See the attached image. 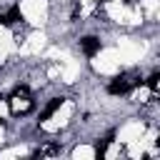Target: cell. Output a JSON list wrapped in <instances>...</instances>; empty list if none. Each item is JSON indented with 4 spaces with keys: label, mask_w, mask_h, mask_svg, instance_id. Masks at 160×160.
Listing matches in <instances>:
<instances>
[{
    "label": "cell",
    "mask_w": 160,
    "mask_h": 160,
    "mask_svg": "<svg viewBox=\"0 0 160 160\" xmlns=\"http://www.w3.org/2000/svg\"><path fill=\"white\" fill-rule=\"evenodd\" d=\"M158 145H160V135H158Z\"/></svg>",
    "instance_id": "9"
},
{
    "label": "cell",
    "mask_w": 160,
    "mask_h": 160,
    "mask_svg": "<svg viewBox=\"0 0 160 160\" xmlns=\"http://www.w3.org/2000/svg\"><path fill=\"white\" fill-rule=\"evenodd\" d=\"M60 105H62V98H52V100H50V102L45 105V110L40 112V120H48L50 115H55V110H58Z\"/></svg>",
    "instance_id": "3"
},
{
    "label": "cell",
    "mask_w": 160,
    "mask_h": 160,
    "mask_svg": "<svg viewBox=\"0 0 160 160\" xmlns=\"http://www.w3.org/2000/svg\"><path fill=\"white\" fill-rule=\"evenodd\" d=\"M130 88H132V82H128L125 78H112L110 85H108V92L110 95H125Z\"/></svg>",
    "instance_id": "1"
},
{
    "label": "cell",
    "mask_w": 160,
    "mask_h": 160,
    "mask_svg": "<svg viewBox=\"0 0 160 160\" xmlns=\"http://www.w3.org/2000/svg\"><path fill=\"white\" fill-rule=\"evenodd\" d=\"M28 92H30V90H28V85H18V88H15V90H12V98H20V95H22V98H25V95H28Z\"/></svg>",
    "instance_id": "7"
},
{
    "label": "cell",
    "mask_w": 160,
    "mask_h": 160,
    "mask_svg": "<svg viewBox=\"0 0 160 160\" xmlns=\"http://www.w3.org/2000/svg\"><path fill=\"white\" fill-rule=\"evenodd\" d=\"M110 142H112V135H108L102 142H98V148H95V155H105V148H108Z\"/></svg>",
    "instance_id": "5"
},
{
    "label": "cell",
    "mask_w": 160,
    "mask_h": 160,
    "mask_svg": "<svg viewBox=\"0 0 160 160\" xmlns=\"http://www.w3.org/2000/svg\"><path fill=\"white\" fill-rule=\"evenodd\" d=\"M80 48H82V52H85L88 58H92V55H98V52H100V40H98V38H92V35H88V38H82V40H80Z\"/></svg>",
    "instance_id": "2"
},
{
    "label": "cell",
    "mask_w": 160,
    "mask_h": 160,
    "mask_svg": "<svg viewBox=\"0 0 160 160\" xmlns=\"http://www.w3.org/2000/svg\"><path fill=\"white\" fill-rule=\"evenodd\" d=\"M145 85H148V88H152V90H155V88H158V85H160V72H152V75H150V78H148V80H145Z\"/></svg>",
    "instance_id": "6"
},
{
    "label": "cell",
    "mask_w": 160,
    "mask_h": 160,
    "mask_svg": "<svg viewBox=\"0 0 160 160\" xmlns=\"http://www.w3.org/2000/svg\"><path fill=\"white\" fill-rule=\"evenodd\" d=\"M55 152H58V145H48V148H42L38 155H55Z\"/></svg>",
    "instance_id": "8"
},
{
    "label": "cell",
    "mask_w": 160,
    "mask_h": 160,
    "mask_svg": "<svg viewBox=\"0 0 160 160\" xmlns=\"http://www.w3.org/2000/svg\"><path fill=\"white\" fill-rule=\"evenodd\" d=\"M20 20H22V12H20V8H18V5H12V8L5 12V22H8V25H12V22H20Z\"/></svg>",
    "instance_id": "4"
}]
</instances>
